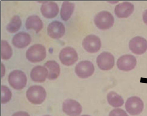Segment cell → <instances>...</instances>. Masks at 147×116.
Returning <instances> with one entry per match:
<instances>
[{
    "instance_id": "1",
    "label": "cell",
    "mask_w": 147,
    "mask_h": 116,
    "mask_svg": "<svg viewBox=\"0 0 147 116\" xmlns=\"http://www.w3.org/2000/svg\"><path fill=\"white\" fill-rule=\"evenodd\" d=\"M26 96L31 103L35 104H40L46 98V91L41 86H32L26 91Z\"/></svg>"
},
{
    "instance_id": "2",
    "label": "cell",
    "mask_w": 147,
    "mask_h": 116,
    "mask_svg": "<svg viewBox=\"0 0 147 116\" xmlns=\"http://www.w3.org/2000/svg\"><path fill=\"white\" fill-rule=\"evenodd\" d=\"M26 55L27 59L31 62H40L46 57V48L41 44H35L28 48Z\"/></svg>"
},
{
    "instance_id": "3",
    "label": "cell",
    "mask_w": 147,
    "mask_h": 116,
    "mask_svg": "<svg viewBox=\"0 0 147 116\" xmlns=\"http://www.w3.org/2000/svg\"><path fill=\"white\" fill-rule=\"evenodd\" d=\"M94 22L99 29L107 30L113 26L114 18L112 14L108 11H102L95 16Z\"/></svg>"
},
{
    "instance_id": "4",
    "label": "cell",
    "mask_w": 147,
    "mask_h": 116,
    "mask_svg": "<svg viewBox=\"0 0 147 116\" xmlns=\"http://www.w3.org/2000/svg\"><path fill=\"white\" fill-rule=\"evenodd\" d=\"M8 81L14 89L21 90L23 89L27 84V77L23 71L14 70L9 74Z\"/></svg>"
},
{
    "instance_id": "5",
    "label": "cell",
    "mask_w": 147,
    "mask_h": 116,
    "mask_svg": "<svg viewBox=\"0 0 147 116\" xmlns=\"http://www.w3.org/2000/svg\"><path fill=\"white\" fill-rule=\"evenodd\" d=\"M59 58L63 65L71 66L78 60V55L75 49L71 47H67L61 50Z\"/></svg>"
},
{
    "instance_id": "6",
    "label": "cell",
    "mask_w": 147,
    "mask_h": 116,
    "mask_svg": "<svg viewBox=\"0 0 147 116\" xmlns=\"http://www.w3.org/2000/svg\"><path fill=\"white\" fill-rule=\"evenodd\" d=\"M75 70L78 77L81 78H86L92 75L94 72V67L91 61H82L76 65Z\"/></svg>"
},
{
    "instance_id": "7",
    "label": "cell",
    "mask_w": 147,
    "mask_h": 116,
    "mask_svg": "<svg viewBox=\"0 0 147 116\" xmlns=\"http://www.w3.org/2000/svg\"><path fill=\"white\" fill-rule=\"evenodd\" d=\"M125 107L127 111L131 115H138L143 110V102L138 97H131L126 101Z\"/></svg>"
},
{
    "instance_id": "8",
    "label": "cell",
    "mask_w": 147,
    "mask_h": 116,
    "mask_svg": "<svg viewBox=\"0 0 147 116\" xmlns=\"http://www.w3.org/2000/svg\"><path fill=\"white\" fill-rule=\"evenodd\" d=\"M82 46L84 49L88 53H96L101 47V40L99 37L94 35H89L84 38Z\"/></svg>"
},
{
    "instance_id": "9",
    "label": "cell",
    "mask_w": 147,
    "mask_h": 116,
    "mask_svg": "<svg viewBox=\"0 0 147 116\" xmlns=\"http://www.w3.org/2000/svg\"><path fill=\"white\" fill-rule=\"evenodd\" d=\"M97 63L101 70L107 71L113 68L115 63L113 55L109 52H104L97 57Z\"/></svg>"
},
{
    "instance_id": "10",
    "label": "cell",
    "mask_w": 147,
    "mask_h": 116,
    "mask_svg": "<svg viewBox=\"0 0 147 116\" xmlns=\"http://www.w3.org/2000/svg\"><path fill=\"white\" fill-rule=\"evenodd\" d=\"M82 110V106L80 104L74 100H66L63 104V111L69 116H79Z\"/></svg>"
},
{
    "instance_id": "11",
    "label": "cell",
    "mask_w": 147,
    "mask_h": 116,
    "mask_svg": "<svg viewBox=\"0 0 147 116\" xmlns=\"http://www.w3.org/2000/svg\"><path fill=\"white\" fill-rule=\"evenodd\" d=\"M117 66L119 70L129 71L134 69L137 64L136 59L131 55H124L118 59Z\"/></svg>"
},
{
    "instance_id": "12",
    "label": "cell",
    "mask_w": 147,
    "mask_h": 116,
    "mask_svg": "<svg viewBox=\"0 0 147 116\" xmlns=\"http://www.w3.org/2000/svg\"><path fill=\"white\" fill-rule=\"evenodd\" d=\"M129 47L134 53L142 54L147 50V40L141 36L134 37L130 41Z\"/></svg>"
},
{
    "instance_id": "13",
    "label": "cell",
    "mask_w": 147,
    "mask_h": 116,
    "mask_svg": "<svg viewBox=\"0 0 147 116\" xmlns=\"http://www.w3.org/2000/svg\"><path fill=\"white\" fill-rule=\"evenodd\" d=\"M49 35L53 39H58L62 37L65 33V27L63 23L58 21L51 23L48 27Z\"/></svg>"
},
{
    "instance_id": "14",
    "label": "cell",
    "mask_w": 147,
    "mask_h": 116,
    "mask_svg": "<svg viewBox=\"0 0 147 116\" xmlns=\"http://www.w3.org/2000/svg\"><path fill=\"white\" fill-rule=\"evenodd\" d=\"M134 10V5L132 3L129 2H124L116 6L114 12L119 18H127L132 14Z\"/></svg>"
},
{
    "instance_id": "15",
    "label": "cell",
    "mask_w": 147,
    "mask_h": 116,
    "mask_svg": "<svg viewBox=\"0 0 147 116\" xmlns=\"http://www.w3.org/2000/svg\"><path fill=\"white\" fill-rule=\"evenodd\" d=\"M59 7L55 2L46 1L43 3L41 11L44 16L49 19L55 17L59 12Z\"/></svg>"
},
{
    "instance_id": "16",
    "label": "cell",
    "mask_w": 147,
    "mask_h": 116,
    "mask_svg": "<svg viewBox=\"0 0 147 116\" xmlns=\"http://www.w3.org/2000/svg\"><path fill=\"white\" fill-rule=\"evenodd\" d=\"M31 38L30 35L26 32H19L16 34L13 38V45L18 48L26 47L30 43Z\"/></svg>"
},
{
    "instance_id": "17",
    "label": "cell",
    "mask_w": 147,
    "mask_h": 116,
    "mask_svg": "<svg viewBox=\"0 0 147 116\" xmlns=\"http://www.w3.org/2000/svg\"><path fill=\"white\" fill-rule=\"evenodd\" d=\"M49 74L48 70L45 67L37 66L33 68L31 72L30 77L35 82H43L45 81Z\"/></svg>"
},
{
    "instance_id": "18",
    "label": "cell",
    "mask_w": 147,
    "mask_h": 116,
    "mask_svg": "<svg viewBox=\"0 0 147 116\" xmlns=\"http://www.w3.org/2000/svg\"><path fill=\"white\" fill-rule=\"evenodd\" d=\"M26 27L27 29H33L38 33L42 29L43 23L38 16H30L26 20Z\"/></svg>"
},
{
    "instance_id": "19",
    "label": "cell",
    "mask_w": 147,
    "mask_h": 116,
    "mask_svg": "<svg viewBox=\"0 0 147 116\" xmlns=\"http://www.w3.org/2000/svg\"><path fill=\"white\" fill-rule=\"evenodd\" d=\"M44 66L49 70L48 79L55 80L58 78L60 75L61 68L57 62L54 60L48 61L44 64Z\"/></svg>"
},
{
    "instance_id": "20",
    "label": "cell",
    "mask_w": 147,
    "mask_h": 116,
    "mask_svg": "<svg viewBox=\"0 0 147 116\" xmlns=\"http://www.w3.org/2000/svg\"><path fill=\"white\" fill-rule=\"evenodd\" d=\"M74 8V3L70 2H63L61 10V19L65 21L68 20L73 14Z\"/></svg>"
},
{
    "instance_id": "21",
    "label": "cell",
    "mask_w": 147,
    "mask_h": 116,
    "mask_svg": "<svg viewBox=\"0 0 147 116\" xmlns=\"http://www.w3.org/2000/svg\"><path fill=\"white\" fill-rule=\"evenodd\" d=\"M107 100L110 105L114 107H120L124 104V100L121 96L114 91L107 94Z\"/></svg>"
},
{
    "instance_id": "22",
    "label": "cell",
    "mask_w": 147,
    "mask_h": 116,
    "mask_svg": "<svg viewBox=\"0 0 147 116\" xmlns=\"http://www.w3.org/2000/svg\"><path fill=\"white\" fill-rule=\"evenodd\" d=\"M21 24L22 22L20 16H14L7 26V29L10 33H15L20 29Z\"/></svg>"
},
{
    "instance_id": "23",
    "label": "cell",
    "mask_w": 147,
    "mask_h": 116,
    "mask_svg": "<svg viewBox=\"0 0 147 116\" xmlns=\"http://www.w3.org/2000/svg\"><path fill=\"white\" fill-rule=\"evenodd\" d=\"M12 54V49L8 42L5 40L1 41V58L4 60L9 59Z\"/></svg>"
},
{
    "instance_id": "24",
    "label": "cell",
    "mask_w": 147,
    "mask_h": 116,
    "mask_svg": "<svg viewBox=\"0 0 147 116\" xmlns=\"http://www.w3.org/2000/svg\"><path fill=\"white\" fill-rule=\"evenodd\" d=\"M12 93L8 87L5 85L1 86V103L5 104L11 98Z\"/></svg>"
},
{
    "instance_id": "25",
    "label": "cell",
    "mask_w": 147,
    "mask_h": 116,
    "mask_svg": "<svg viewBox=\"0 0 147 116\" xmlns=\"http://www.w3.org/2000/svg\"><path fill=\"white\" fill-rule=\"evenodd\" d=\"M109 116H129L124 110L115 109L111 111Z\"/></svg>"
},
{
    "instance_id": "26",
    "label": "cell",
    "mask_w": 147,
    "mask_h": 116,
    "mask_svg": "<svg viewBox=\"0 0 147 116\" xmlns=\"http://www.w3.org/2000/svg\"><path fill=\"white\" fill-rule=\"evenodd\" d=\"M12 116H30L28 113L24 111H19L15 113Z\"/></svg>"
},
{
    "instance_id": "27",
    "label": "cell",
    "mask_w": 147,
    "mask_h": 116,
    "mask_svg": "<svg viewBox=\"0 0 147 116\" xmlns=\"http://www.w3.org/2000/svg\"><path fill=\"white\" fill-rule=\"evenodd\" d=\"M143 20L144 23L147 25V10H146L143 14Z\"/></svg>"
},
{
    "instance_id": "28",
    "label": "cell",
    "mask_w": 147,
    "mask_h": 116,
    "mask_svg": "<svg viewBox=\"0 0 147 116\" xmlns=\"http://www.w3.org/2000/svg\"><path fill=\"white\" fill-rule=\"evenodd\" d=\"M89 116V115H82V116Z\"/></svg>"
},
{
    "instance_id": "29",
    "label": "cell",
    "mask_w": 147,
    "mask_h": 116,
    "mask_svg": "<svg viewBox=\"0 0 147 116\" xmlns=\"http://www.w3.org/2000/svg\"><path fill=\"white\" fill-rule=\"evenodd\" d=\"M49 116V115H45V116Z\"/></svg>"
}]
</instances>
